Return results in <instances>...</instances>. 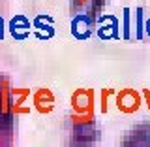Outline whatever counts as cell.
<instances>
[{
    "label": "cell",
    "instance_id": "obj_6",
    "mask_svg": "<svg viewBox=\"0 0 150 147\" xmlns=\"http://www.w3.org/2000/svg\"><path fill=\"white\" fill-rule=\"evenodd\" d=\"M34 28L38 30V38H41L43 40L45 34L43 32H47V36H53L54 34V28H53V19L51 17H47V15H38L34 19Z\"/></svg>",
    "mask_w": 150,
    "mask_h": 147
},
{
    "label": "cell",
    "instance_id": "obj_7",
    "mask_svg": "<svg viewBox=\"0 0 150 147\" xmlns=\"http://www.w3.org/2000/svg\"><path fill=\"white\" fill-rule=\"evenodd\" d=\"M11 96H15V104H11L15 113H28V108H23V104L30 96V89H11Z\"/></svg>",
    "mask_w": 150,
    "mask_h": 147
},
{
    "label": "cell",
    "instance_id": "obj_11",
    "mask_svg": "<svg viewBox=\"0 0 150 147\" xmlns=\"http://www.w3.org/2000/svg\"><path fill=\"white\" fill-rule=\"evenodd\" d=\"M111 94H116L115 89H103V91H101V104H100L101 113H107V110H109V106H107V98H109Z\"/></svg>",
    "mask_w": 150,
    "mask_h": 147
},
{
    "label": "cell",
    "instance_id": "obj_8",
    "mask_svg": "<svg viewBox=\"0 0 150 147\" xmlns=\"http://www.w3.org/2000/svg\"><path fill=\"white\" fill-rule=\"evenodd\" d=\"M98 36L101 40H111V38H120L118 32V19L111 17V25H101L100 30H98Z\"/></svg>",
    "mask_w": 150,
    "mask_h": 147
},
{
    "label": "cell",
    "instance_id": "obj_14",
    "mask_svg": "<svg viewBox=\"0 0 150 147\" xmlns=\"http://www.w3.org/2000/svg\"><path fill=\"white\" fill-rule=\"evenodd\" d=\"M146 34L150 36V19H148V21H146Z\"/></svg>",
    "mask_w": 150,
    "mask_h": 147
},
{
    "label": "cell",
    "instance_id": "obj_9",
    "mask_svg": "<svg viewBox=\"0 0 150 147\" xmlns=\"http://www.w3.org/2000/svg\"><path fill=\"white\" fill-rule=\"evenodd\" d=\"M144 34V23H143V8L135 9V38L137 40H143Z\"/></svg>",
    "mask_w": 150,
    "mask_h": 147
},
{
    "label": "cell",
    "instance_id": "obj_12",
    "mask_svg": "<svg viewBox=\"0 0 150 147\" xmlns=\"http://www.w3.org/2000/svg\"><path fill=\"white\" fill-rule=\"evenodd\" d=\"M94 121V115H90V113H84V115H75L73 113V123L75 125H88V123Z\"/></svg>",
    "mask_w": 150,
    "mask_h": 147
},
{
    "label": "cell",
    "instance_id": "obj_2",
    "mask_svg": "<svg viewBox=\"0 0 150 147\" xmlns=\"http://www.w3.org/2000/svg\"><path fill=\"white\" fill-rule=\"evenodd\" d=\"M71 108L75 115H84V113L94 115V91L92 89H77L71 94Z\"/></svg>",
    "mask_w": 150,
    "mask_h": 147
},
{
    "label": "cell",
    "instance_id": "obj_3",
    "mask_svg": "<svg viewBox=\"0 0 150 147\" xmlns=\"http://www.w3.org/2000/svg\"><path fill=\"white\" fill-rule=\"evenodd\" d=\"M32 102H34V108L40 113H51L54 108V94L51 93V89H38V91L32 94Z\"/></svg>",
    "mask_w": 150,
    "mask_h": 147
},
{
    "label": "cell",
    "instance_id": "obj_10",
    "mask_svg": "<svg viewBox=\"0 0 150 147\" xmlns=\"http://www.w3.org/2000/svg\"><path fill=\"white\" fill-rule=\"evenodd\" d=\"M122 19H124V28H122V38L129 40V8L122 9Z\"/></svg>",
    "mask_w": 150,
    "mask_h": 147
},
{
    "label": "cell",
    "instance_id": "obj_5",
    "mask_svg": "<svg viewBox=\"0 0 150 147\" xmlns=\"http://www.w3.org/2000/svg\"><path fill=\"white\" fill-rule=\"evenodd\" d=\"M28 30H30V23L23 15H15L9 23V32H11V36L15 40H25L28 36Z\"/></svg>",
    "mask_w": 150,
    "mask_h": 147
},
{
    "label": "cell",
    "instance_id": "obj_1",
    "mask_svg": "<svg viewBox=\"0 0 150 147\" xmlns=\"http://www.w3.org/2000/svg\"><path fill=\"white\" fill-rule=\"evenodd\" d=\"M116 96V108L122 113H135L143 104V94L137 93L135 89H120V93L115 94Z\"/></svg>",
    "mask_w": 150,
    "mask_h": 147
},
{
    "label": "cell",
    "instance_id": "obj_13",
    "mask_svg": "<svg viewBox=\"0 0 150 147\" xmlns=\"http://www.w3.org/2000/svg\"><path fill=\"white\" fill-rule=\"evenodd\" d=\"M4 38V21H2V17H0V40Z\"/></svg>",
    "mask_w": 150,
    "mask_h": 147
},
{
    "label": "cell",
    "instance_id": "obj_4",
    "mask_svg": "<svg viewBox=\"0 0 150 147\" xmlns=\"http://www.w3.org/2000/svg\"><path fill=\"white\" fill-rule=\"evenodd\" d=\"M71 34L77 38V40H86L88 36L92 34L90 28V19L88 15H77L71 23Z\"/></svg>",
    "mask_w": 150,
    "mask_h": 147
}]
</instances>
